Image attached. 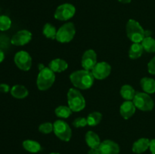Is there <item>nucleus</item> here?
Instances as JSON below:
<instances>
[{
	"label": "nucleus",
	"instance_id": "f257e3e1",
	"mask_svg": "<svg viewBox=\"0 0 155 154\" xmlns=\"http://www.w3.org/2000/svg\"><path fill=\"white\" fill-rule=\"evenodd\" d=\"M70 79L71 83L79 89L90 88L94 83V78L92 72L86 70V69H80V70L74 71L70 75Z\"/></svg>",
	"mask_w": 155,
	"mask_h": 154
},
{
	"label": "nucleus",
	"instance_id": "f03ea898",
	"mask_svg": "<svg viewBox=\"0 0 155 154\" xmlns=\"http://www.w3.org/2000/svg\"><path fill=\"white\" fill-rule=\"evenodd\" d=\"M126 32L129 39L133 43H141L145 37V31L138 21L129 20L126 26Z\"/></svg>",
	"mask_w": 155,
	"mask_h": 154
},
{
	"label": "nucleus",
	"instance_id": "7ed1b4c3",
	"mask_svg": "<svg viewBox=\"0 0 155 154\" xmlns=\"http://www.w3.org/2000/svg\"><path fill=\"white\" fill-rule=\"evenodd\" d=\"M55 81L54 72L48 66H45L40 69L38 74L36 85L40 91H46L52 86Z\"/></svg>",
	"mask_w": 155,
	"mask_h": 154
},
{
	"label": "nucleus",
	"instance_id": "20e7f679",
	"mask_svg": "<svg viewBox=\"0 0 155 154\" xmlns=\"http://www.w3.org/2000/svg\"><path fill=\"white\" fill-rule=\"evenodd\" d=\"M68 107L73 112H80L86 107V100L78 90L70 88L68 92Z\"/></svg>",
	"mask_w": 155,
	"mask_h": 154
},
{
	"label": "nucleus",
	"instance_id": "39448f33",
	"mask_svg": "<svg viewBox=\"0 0 155 154\" xmlns=\"http://www.w3.org/2000/svg\"><path fill=\"white\" fill-rule=\"evenodd\" d=\"M133 102L136 108L142 111H151L154 107L153 99L145 92H136Z\"/></svg>",
	"mask_w": 155,
	"mask_h": 154
},
{
	"label": "nucleus",
	"instance_id": "423d86ee",
	"mask_svg": "<svg viewBox=\"0 0 155 154\" xmlns=\"http://www.w3.org/2000/svg\"><path fill=\"white\" fill-rule=\"evenodd\" d=\"M76 34L75 26L73 23L68 22L63 24L58 30L56 40L61 43H68L72 41Z\"/></svg>",
	"mask_w": 155,
	"mask_h": 154
},
{
	"label": "nucleus",
	"instance_id": "0eeeda50",
	"mask_svg": "<svg viewBox=\"0 0 155 154\" xmlns=\"http://www.w3.org/2000/svg\"><path fill=\"white\" fill-rule=\"evenodd\" d=\"M53 131L60 140L63 141H69L72 137V130L70 125L65 121L59 119L53 124Z\"/></svg>",
	"mask_w": 155,
	"mask_h": 154
},
{
	"label": "nucleus",
	"instance_id": "6e6552de",
	"mask_svg": "<svg viewBox=\"0 0 155 154\" xmlns=\"http://www.w3.org/2000/svg\"><path fill=\"white\" fill-rule=\"evenodd\" d=\"M76 13V8L74 5L70 3H64L57 8L54 14L56 20L61 21H66L74 16Z\"/></svg>",
	"mask_w": 155,
	"mask_h": 154
},
{
	"label": "nucleus",
	"instance_id": "1a4fd4ad",
	"mask_svg": "<svg viewBox=\"0 0 155 154\" xmlns=\"http://www.w3.org/2000/svg\"><path fill=\"white\" fill-rule=\"evenodd\" d=\"M14 60L16 66L24 71L30 70L32 66V57L28 52L20 51L15 54Z\"/></svg>",
	"mask_w": 155,
	"mask_h": 154
},
{
	"label": "nucleus",
	"instance_id": "9d476101",
	"mask_svg": "<svg viewBox=\"0 0 155 154\" xmlns=\"http://www.w3.org/2000/svg\"><path fill=\"white\" fill-rule=\"evenodd\" d=\"M111 72V66L107 62H99L92 69V73L94 78L98 80H102L108 77Z\"/></svg>",
	"mask_w": 155,
	"mask_h": 154
},
{
	"label": "nucleus",
	"instance_id": "9b49d317",
	"mask_svg": "<svg viewBox=\"0 0 155 154\" xmlns=\"http://www.w3.org/2000/svg\"><path fill=\"white\" fill-rule=\"evenodd\" d=\"M81 63L83 69L88 71L92 70L97 63L96 52L92 49H89L85 51L82 57Z\"/></svg>",
	"mask_w": 155,
	"mask_h": 154
},
{
	"label": "nucleus",
	"instance_id": "f8f14e48",
	"mask_svg": "<svg viewBox=\"0 0 155 154\" xmlns=\"http://www.w3.org/2000/svg\"><path fill=\"white\" fill-rule=\"evenodd\" d=\"M32 33L29 30H22L17 32L11 39V42L12 45L16 46H22L27 45V43L31 41Z\"/></svg>",
	"mask_w": 155,
	"mask_h": 154
},
{
	"label": "nucleus",
	"instance_id": "ddd939ff",
	"mask_svg": "<svg viewBox=\"0 0 155 154\" xmlns=\"http://www.w3.org/2000/svg\"><path fill=\"white\" fill-rule=\"evenodd\" d=\"M100 154H119L120 147L119 144L111 140L102 141L98 146Z\"/></svg>",
	"mask_w": 155,
	"mask_h": 154
},
{
	"label": "nucleus",
	"instance_id": "4468645a",
	"mask_svg": "<svg viewBox=\"0 0 155 154\" xmlns=\"http://www.w3.org/2000/svg\"><path fill=\"white\" fill-rule=\"evenodd\" d=\"M136 107L132 101H126L120 107V113L124 119H129L136 113Z\"/></svg>",
	"mask_w": 155,
	"mask_h": 154
},
{
	"label": "nucleus",
	"instance_id": "2eb2a0df",
	"mask_svg": "<svg viewBox=\"0 0 155 154\" xmlns=\"http://www.w3.org/2000/svg\"><path fill=\"white\" fill-rule=\"evenodd\" d=\"M150 141L151 140L145 137H142L134 142L132 147V150L136 154H142L145 152L148 149H149Z\"/></svg>",
	"mask_w": 155,
	"mask_h": 154
},
{
	"label": "nucleus",
	"instance_id": "dca6fc26",
	"mask_svg": "<svg viewBox=\"0 0 155 154\" xmlns=\"http://www.w3.org/2000/svg\"><path fill=\"white\" fill-rule=\"evenodd\" d=\"M48 66L54 72H61L68 69V64L63 59L56 58L51 60Z\"/></svg>",
	"mask_w": 155,
	"mask_h": 154
},
{
	"label": "nucleus",
	"instance_id": "f3484780",
	"mask_svg": "<svg viewBox=\"0 0 155 154\" xmlns=\"http://www.w3.org/2000/svg\"><path fill=\"white\" fill-rule=\"evenodd\" d=\"M85 140L89 148H98L101 143L99 136L92 131H89L86 133Z\"/></svg>",
	"mask_w": 155,
	"mask_h": 154
},
{
	"label": "nucleus",
	"instance_id": "a211bd4d",
	"mask_svg": "<svg viewBox=\"0 0 155 154\" xmlns=\"http://www.w3.org/2000/svg\"><path fill=\"white\" fill-rule=\"evenodd\" d=\"M142 90L147 94H154L155 92V80L149 77H143L140 81Z\"/></svg>",
	"mask_w": 155,
	"mask_h": 154
},
{
	"label": "nucleus",
	"instance_id": "6ab92c4d",
	"mask_svg": "<svg viewBox=\"0 0 155 154\" xmlns=\"http://www.w3.org/2000/svg\"><path fill=\"white\" fill-rule=\"evenodd\" d=\"M11 94L17 99H23L27 97L29 91L27 88L21 85H15L11 88Z\"/></svg>",
	"mask_w": 155,
	"mask_h": 154
},
{
	"label": "nucleus",
	"instance_id": "aec40b11",
	"mask_svg": "<svg viewBox=\"0 0 155 154\" xmlns=\"http://www.w3.org/2000/svg\"><path fill=\"white\" fill-rule=\"evenodd\" d=\"M23 147L27 152H31V153H37L40 152L42 149L40 143L36 140H25L22 143Z\"/></svg>",
	"mask_w": 155,
	"mask_h": 154
},
{
	"label": "nucleus",
	"instance_id": "412c9836",
	"mask_svg": "<svg viewBox=\"0 0 155 154\" xmlns=\"http://www.w3.org/2000/svg\"><path fill=\"white\" fill-rule=\"evenodd\" d=\"M144 48L141 43H133L129 50V56L133 60L139 58L143 54Z\"/></svg>",
	"mask_w": 155,
	"mask_h": 154
},
{
	"label": "nucleus",
	"instance_id": "4be33fe9",
	"mask_svg": "<svg viewBox=\"0 0 155 154\" xmlns=\"http://www.w3.org/2000/svg\"><path fill=\"white\" fill-rule=\"evenodd\" d=\"M136 93L133 86L130 85H124L120 88V95L126 101H133Z\"/></svg>",
	"mask_w": 155,
	"mask_h": 154
},
{
	"label": "nucleus",
	"instance_id": "5701e85b",
	"mask_svg": "<svg viewBox=\"0 0 155 154\" xmlns=\"http://www.w3.org/2000/svg\"><path fill=\"white\" fill-rule=\"evenodd\" d=\"M144 50L148 53L155 52V39L151 36H145L141 42Z\"/></svg>",
	"mask_w": 155,
	"mask_h": 154
},
{
	"label": "nucleus",
	"instance_id": "b1692460",
	"mask_svg": "<svg viewBox=\"0 0 155 154\" xmlns=\"http://www.w3.org/2000/svg\"><path fill=\"white\" fill-rule=\"evenodd\" d=\"M87 122L88 125L89 126H96L101 122L102 119V114L99 112H92L87 116Z\"/></svg>",
	"mask_w": 155,
	"mask_h": 154
},
{
	"label": "nucleus",
	"instance_id": "393cba45",
	"mask_svg": "<svg viewBox=\"0 0 155 154\" xmlns=\"http://www.w3.org/2000/svg\"><path fill=\"white\" fill-rule=\"evenodd\" d=\"M57 31L55 27L51 25L49 23H47L44 25L43 30H42V33L46 38L50 39H56V35H57Z\"/></svg>",
	"mask_w": 155,
	"mask_h": 154
},
{
	"label": "nucleus",
	"instance_id": "a878e982",
	"mask_svg": "<svg viewBox=\"0 0 155 154\" xmlns=\"http://www.w3.org/2000/svg\"><path fill=\"white\" fill-rule=\"evenodd\" d=\"M72 110H71L69 107L67 106H59L54 110L55 115L58 118H62V119H67L70 117L72 114Z\"/></svg>",
	"mask_w": 155,
	"mask_h": 154
},
{
	"label": "nucleus",
	"instance_id": "bb28decb",
	"mask_svg": "<svg viewBox=\"0 0 155 154\" xmlns=\"http://www.w3.org/2000/svg\"><path fill=\"white\" fill-rule=\"evenodd\" d=\"M12 27V20L10 18L6 15H1L0 16V30L1 31H6L9 30Z\"/></svg>",
	"mask_w": 155,
	"mask_h": 154
},
{
	"label": "nucleus",
	"instance_id": "cd10ccee",
	"mask_svg": "<svg viewBox=\"0 0 155 154\" xmlns=\"http://www.w3.org/2000/svg\"><path fill=\"white\" fill-rule=\"evenodd\" d=\"M53 124L51 122H44V123L41 124L39 126V132L42 133V134H50L53 131Z\"/></svg>",
	"mask_w": 155,
	"mask_h": 154
},
{
	"label": "nucleus",
	"instance_id": "c85d7f7f",
	"mask_svg": "<svg viewBox=\"0 0 155 154\" xmlns=\"http://www.w3.org/2000/svg\"><path fill=\"white\" fill-rule=\"evenodd\" d=\"M88 125L87 119L84 117H78L73 122V125L75 128H83Z\"/></svg>",
	"mask_w": 155,
	"mask_h": 154
},
{
	"label": "nucleus",
	"instance_id": "c756f323",
	"mask_svg": "<svg viewBox=\"0 0 155 154\" xmlns=\"http://www.w3.org/2000/svg\"><path fill=\"white\" fill-rule=\"evenodd\" d=\"M148 72L152 75H155V56L149 61L148 64Z\"/></svg>",
	"mask_w": 155,
	"mask_h": 154
},
{
	"label": "nucleus",
	"instance_id": "7c9ffc66",
	"mask_svg": "<svg viewBox=\"0 0 155 154\" xmlns=\"http://www.w3.org/2000/svg\"><path fill=\"white\" fill-rule=\"evenodd\" d=\"M9 91H11V89L8 85L5 84V83L0 84V91L3 92V93H7Z\"/></svg>",
	"mask_w": 155,
	"mask_h": 154
},
{
	"label": "nucleus",
	"instance_id": "2f4dec72",
	"mask_svg": "<svg viewBox=\"0 0 155 154\" xmlns=\"http://www.w3.org/2000/svg\"><path fill=\"white\" fill-rule=\"evenodd\" d=\"M149 149L151 151V154H155V139L151 140V141H150Z\"/></svg>",
	"mask_w": 155,
	"mask_h": 154
},
{
	"label": "nucleus",
	"instance_id": "473e14b6",
	"mask_svg": "<svg viewBox=\"0 0 155 154\" xmlns=\"http://www.w3.org/2000/svg\"><path fill=\"white\" fill-rule=\"evenodd\" d=\"M88 154H100L99 149L98 148H90L88 152Z\"/></svg>",
	"mask_w": 155,
	"mask_h": 154
},
{
	"label": "nucleus",
	"instance_id": "72a5a7b5",
	"mask_svg": "<svg viewBox=\"0 0 155 154\" xmlns=\"http://www.w3.org/2000/svg\"><path fill=\"white\" fill-rule=\"evenodd\" d=\"M5 59V54L4 52H3L2 50L0 49V63H2V62Z\"/></svg>",
	"mask_w": 155,
	"mask_h": 154
},
{
	"label": "nucleus",
	"instance_id": "f704fd0d",
	"mask_svg": "<svg viewBox=\"0 0 155 154\" xmlns=\"http://www.w3.org/2000/svg\"><path fill=\"white\" fill-rule=\"evenodd\" d=\"M118 1L121 3H124V4H128L131 2V0H118Z\"/></svg>",
	"mask_w": 155,
	"mask_h": 154
},
{
	"label": "nucleus",
	"instance_id": "c9c22d12",
	"mask_svg": "<svg viewBox=\"0 0 155 154\" xmlns=\"http://www.w3.org/2000/svg\"><path fill=\"white\" fill-rule=\"evenodd\" d=\"M49 154H60V153H58V152H51V153Z\"/></svg>",
	"mask_w": 155,
	"mask_h": 154
}]
</instances>
